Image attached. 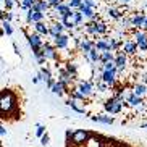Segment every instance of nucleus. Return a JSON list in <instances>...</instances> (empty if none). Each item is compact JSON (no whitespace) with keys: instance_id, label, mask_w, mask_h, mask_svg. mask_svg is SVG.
<instances>
[{"instance_id":"a18cd8bd","label":"nucleus","mask_w":147,"mask_h":147,"mask_svg":"<svg viewBox=\"0 0 147 147\" xmlns=\"http://www.w3.org/2000/svg\"><path fill=\"white\" fill-rule=\"evenodd\" d=\"M144 82H147V74H146V76H144Z\"/></svg>"},{"instance_id":"b1692460","label":"nucleus","mask_w":147,"mask_h":147,"mask_svg":"<svg viewBox=\"0 0 147 147\" xmlns=\"http://www.w3.org/2000/svg\"><path fill=\"white\" fill-rule=\"evenodd\" d=\"M133 26H136V28H141V26H144V21H146V16L144 15H138V16H134L133 20Z\"/></svg>"},{"instance_id":"de8ad7c7","label":"nucleus","mask_w":147,"mask_h":147,"mask_svg":"<svg viewBox=\"0 0 147 147\" xmlns=\"http://www.w3.org/2000/svg\"><path fill=\"white\" fill-rule=\"evenodd\" d=\"M142 126H144V128H147V123H146V125H142Z\"/></svg>"},{"instance_id":"cd10ccee","label":"nucleus","mask_w":147,"mask_h":147,"mask_svg":"<svg viewBox=\"0 0 147 147\" xmlns=\"http://www.w3.org/2000/svg\"><path fill=\"white\" fill-rule=\"evenodd\" d=\"M107 32V26L104 23H95V34H104Z\"/></svg>"},{"instance_id":"c9c22d12","label":"nucleus","mask_w":147,"mask_h":147,"mask_svg":"<svg viewBox=\"0 0 147 147\" xmlns=\"http://www.w3.org/2000/svg\"><path fill=\"white\" fill-rule=\"evenodd\" d=\"M40 142H42V146H49V142H50V136L45 133L42 138H40Z\"/></svg>"},{"instance_id":"1a4fd4ad","label":"nucleus","mask_w":147,"mask_h":147,"mask_svg":"<svg viewBox=\"0 0 147 147\" xmlns=\"http://www.w3.org/2000/svg\"><path fill=\"white\" fill-rule=\"evenodd\" d=\"M63 29H65V24L63 23H53L52 26H50V36H53V37H57V36H60L61 32H63Z\"/></svg>"},{"instance_id":"a878e982","label":"nucleus","mask_w":147,"mask_h":147,"mask_svg":"<svg viewBox=\"0 0 147 147\" xmlns=\"http://www.w3.org/2000/svg\"><path fill=\"white\" fill-rule=\"evenodd\" d=\"M108 15H110L112 18H115V20H121V18H123V13H121L120 10H115V8L108 10Z\"/></svg>"},{"instance_id":"c03bdc74","label":"nucleus","mask_w":147,"mask_h":147,"mask_svg":"<svg viewBox=\"0 0 147 147\" xmlns=\"http://www.w3.org/2000/svg\"><path fill=\"white\" fill-rule=\"evenodd\" d=\"M142 28H144V29H147V18H146V21H144V26Z\"/></svg>"},{"instance_id":"09e8293b","label":"nucleus","mask_w":147,"mask_h":147,"mask_svg":"<svg viewBox=\"0 0 147 147\" xmlns=\"http://www.w3.org/2000/svg\"><path fill=\"white\" fill-rule=\"evenodd\" d=\"M146 8H147V5H146Z\"/></svg>"},{"instance_id":"49530a36","label":"nucleus","mask_w":147,"mask_h":147,"mask_svg":"<svg viewBox=\"0 0 147 147\" xmlns=\"http://www.w3.org/2000/svg\"><path fill=\"white\" fill-rule=\"evenodd\" d=\"M121 2H125V3H128V2H131V0H121Z\"/></svg>"},{"instance_id":"6e6552de","label":"nucleus","mask_w":147,"mask_h":147,"mask_svg":"<svg viewBox=\"0 0 147 147\" xmlns=\"http://www.w3.org/2000/svg\"><path fill=\"white\" fill-rule=\"evenodd\" d=\"M115 63H117V66H118V71L120 73H123V69H125V66H126V55L123 52H120L117 57H115Z\"/></svg>"},{"instance_id":"4be33fe9","label":"nucleus","mask_w":147,"mask_h":147,"mask_svg":"<svg viewBox=\"0 0 147 147\" xmlns=\"http://www.w3.org/2000/svg\"><path fill=\"white\" fill-rule=\"evenodd\" d=\"M100 61H102V63H107V61H115L113 53L110 52V50H104V52L100 53Z\"/></svg>"},{"instance_id":"4c0bfd02","label":"nucleus","mask_w":147,"mask_h":147,"mask_svg":"<svg viewBox=\"0 0 147 147\" xmlns=\"http://www.w3.org/2000/svg\"><path fill=\"white\" fill-rule=\"evenodd\" d=\"M138 49L139 50H142V52H147V40H144V42H138Z\"/></svg>"},{"instance_id":"58836bf2","label":"nucleus","mask_w":147,"mask_h":147,"mask_svg":"<svg viewBox=\"0 0 147 147\" xmlns=\"http://www.w3.org/2000/svg\"><path fill=\"white\" fill-rule=\"evenodd\" d=\"M49 3L52 5V7H57V5H60L61 2H63V0H47Z\"/></svg>"},{"instance_id":"4468645a","label":"nucleus","mask_w":147,"mask_h":147,"mask_svg":"<svg viewBox=\"0 0 147 147\" xmlns=\"http://www.w3.org/2000/svg\"><path fill=\"white\" fill-rule=\"evenodd\" d=\"M79 11H82V15L86 18H91V20H95V13H94V10L91 8V7H87L84 2H82V5L79 7Z\"/></svg>"},{"instance_id":"5701e85b","label":"nucleus","mask_w":147,"mask_h":147,"mask_svg":"<svg viewBox=\"0 0 147 147\" xmlns=\"http://www.w3.org/2000/svg\"><path fill=\"white\" fill-rule=\"evenodd\" d=\"M95 49H97V50H102V52H104V50H112L110 45H108V42H107V39L97 40V42H95Z\"/></svg>"},{"instance_id":"2eb2a0df","label":"nucleus","mask_w":147,"mask_h":147,"mask_svg":"<svg viewBox=\"0 0 147 147\" xmlns=\"http://www.w3.org/2000/svg\"><path fill=\"white\" fill-rule=\"evenodd\" d=\"M128 104L133 105V107H139V105H142V99H141V95L131 92L129 97H128Z\"/></svg>"},{"instance_id":"a19ab883","label":"nucleus","mask_w":147,"mask_h":147,"mask_svg":"<svg viewBox=\"0 0 147 147\" xmlns=\"http://www.w3.org/2000/svg\"><path fill=\"white\" fill-rule=\"evenodd\" d=\"M3 3H5V7L10 10L11 7H13V0H3Z\"/></svg>"},{"instance_id":"ea45409f","label":"nucleus","mask_w":147,"mask_h":147,"mask_svg":"<svg viewBox=\"0 0 147 147\" xmlns=\"http://www.w3.org/2000/svg\"><path fill=\"white\" fill-rule=\"evenodd\" d=\"M84 3H86L87 7H91V8H94L95 5H97V3L94 2V0H84Z\"/></svg>"},{"instance_id":"c85d7f7f","label":"nucleus","mask_w":147,"mask_h":147,"mask_svg":"<svg viewBox=\"0 0 147 147\" xmlns=\"http://www.w3.org/2000/svg\"><path fill=\"white\" fill-rule=\"evenodd\" d=\"M82 11H74V15H73V20H74V23H76V26H79L82 23Z\"/></svg>"},{"instance_id":"37998d69","label":"nucleus","mask_w":147,"mask_h":147,"mask_svg":"<svg viewBox=\"0 0 147 147\" xmlns=\"http://www.w3.org/2000/svg\"><path fill=\"white\" fill-rule=\"evenodd\" d=\"M0 133H2V136H5V133H7V131H5V128H3V126L0 128Z\"/></svg>"},{"instance_id":"f257e3e1","label":"nucleus","mask_w":147,"mask_h":147,"mask_svg":"<svg viewBox=\"0 0 147 147\" xmlns=\"http://www.w3.org/2000/svg\"><path fill=\"white\" fill-rule=\"evenodd\" d=\"M104 107H105V110L110 112V113H120L121 108H123V100H118L117 97H115V99H108Z\"/></svg>"},{"instance_id":"393cba45","label":"nucleus","mask_w":147,"mask_h":147,"mask_svg":"<svg viewBox=\"0 0 147 147\" xmlns=\"http://www.w3.org/2000/svg\"><path fill=\"white\" fill-rule=\"evenodd\" d=\"M133 92L138 95H144L147 92V86L146 84H136V86L133 87Z\"/></svg>"},{"instance_id":"a211bd4d","label":"nucleus","mask_w":147,"mask_h":147,"mask_svg":"<svg viewBox=\"0 0 147 147\" xmlns=\"http://www.w3.org/2000/svg\"><path fill=\"white\" fill-rule=\"evenodd\" d=\"M61 23H63L65 28L69 29V31L76 26V23H74V20H73V15H69V16H61Z\"/></svg>"},{"instance_id":"6ab92c4d","label":"nucleus","mask_w":147,"mask_h":147,"mask_svg":"<svg viewBox=\"0 0 147 147\" xmlns=\"http://www.w3.org/2000/svg\"><path fill=\"white\" fill-rule=\"evenodd\" d=\"M65 87H66V84H65L63 81H60V79H58V82H55V84H53L52 92H53V94H58V95H63Z\"/></svg>"},{"instance_id":"423d86ee","label":"nucleus","mask_w":147,"mask_h":147,"mask_svg":"<svg viewBox=\"0 0 147 147\" xmlns=\"http://www.w3.org/2000/svg\"><path fill=\"white\" fill-rule=\"evenodd\" d=\"M118 69H115V71H105L104 69V73H102V81L107 82L108 86H113L115 84V74H117Z\"/></svg>"},{"instance_id":"7c9ffc66","label":"nucleus","mask_w":147,"mask_h":147,"mask_svg":"<svg viewBox=\"0 0 147 147\" xmlns=\"http://www.w3.org/2000/svg\"><path fill=\"white\" fill-rule=\"evenodd\" d=\"M107 86H108L107 82L99 81V82H97V91H99V92H105V91H107Z\"/></svg>"},{"instance_id":"9d476101","label":"nucleus","mask_w":147,"mask_h":147,"mask_svg":"<svg viewBox=\"0 0 147 147\" xmlns=\"http://www.w3.org/2000/svg\"><path fill=\"white\" fill-rule=\"evenodd\" d=\"M78 44H79V49H81L84 53H87L91 49L95 47V42H91V40H87V39H82V40L78 39Z\"/></svg>"},{"instance_id":"f8f14e48","label":"nucleus","mask_w":147,"mask_h":147,"mask_svg":"<svg viewBox=\"0 0 147 147\" xmlns=\"http://www.w3.org/2000/svg\"><path fill=\"white\" fill-rule=\"evenodd\" d=\"M136 50H138V42H131V40H128V42L123 44V52L128 53V55H133Z\"/></svg>"},{"instance_id":"bb28decb","label":"nucleus","mask_w":147,"mask_h":147,"mask_svg":"<svg viewBox=\"0 0 147 147\" xmlns=\"http://www.w3.org/2000/svg\"><path fill=\"white\" fill-rule=\"evenodd\" d=\"M134 37H136V42H144V40H147V34L146 32H139V31H134Z\"/></svg>"},{"instance_id":"c756f323","label":"nucleus","mask_w":147,"mask_h":147,"mask_svg":"<svg viewBox=\"0 0 147 147\" xmlns=\"http://www.w3.org/2000/svg\"><path fill=\"white\" fill-rule=\"evenodd\" d=\"M3 31L7 32V36H11V34H13V28H11L10 21H3Z\"/></svg>"},{"instance_id":"7ed1b4c3","label":"nucleus","mask_w":147,"mask_h":147,"mask_svg":"<svg viewBox=\"0 0 147 147\" xmlns=\"http://www.w3.org/2000/svg\"><path fill=\"white\" fill-rule=\"evenodd\" d=\"M87 139H89V133L86 129H76L73 133V136H71V141L74 144H82V142H86Z\"/></svg>"},{"instance_id":"f03ea898","label":"nucleus","mask_w":147,"mask_h":147,"mask_svg":"<svg viewBox=\"0 0 147 147\" xmlns=\"http://www.w3.org/2000/svg\"><path fill=\"white\" fill-rule=\"evenodd\" d=\"M0 107H2V112H8L10 108H11V105H13V95L10 94L8 91H3L2 92V97H0Z\"/></svg>"},{"instance_id":"0eeeda50","label":"nucleus","mask_w":147,"mask_h":147,"mask_svg":"<svg viewBox=\"0 0 147 147\" xmlns=\"http://www.w3.org/2000/svg\"><path fill=\"white\" fill-rule=\"evenodd\" d=\"M53 42H55V47H58V49H66V45H68V40H69V37L68 36H65V34H60V36H57V37H53Z\"/></svg>"},{"instance_id":"20e7f679","label":"nucleus","mask_w":147,"mask_h":147,"mask_svg":"<svg viewBox=\"0 0 147 147\" xmlns=\"http://www.w3.org/2000/svg\"><path fill=\"white\" fill-rule=\"evenodd\" d=\"M29 45L32 47V50H39V49H42L44 45H42V40H40V37L37 34H31L29 37Z\"/></svg>"},{"instance_id":"79ce46f5","label":"nucleus","mask_w":147,"mask_h":147,"mask_svg":"<svg viewBox=\"0 0 147 147\" xmlns=\"http://www.w3.org/2000/svg\"><path fill=\"white\" fill-rule=\"evenodd\" d=\"M53 84H55V82H53V79H49V81H47V87H50V89L53 87Z\"/></svg>"},{"instance_id":"ddd939ff","label":"nucleus","mask_w":147,"mask_h":147,"mask_svg":"<svg viewBox=\"0 0 147 147\" xmlns=\"http://www.w3.org/2000/svg\"><path fill=\"white\" fill-rule=\"evenodd\" d=\"M55 10L61 15V16H69V15H74L73 11H71V7H69V5L60 3V5H57V7H55Z\"/></svg>"},{"instance_id":"412c9836","label":"nucleus","mask_w":147,"mask_h":147,"mask_svg":"<svg viewBox=\"0 0 147 147\" xmlns=\"http://www.w3.org/2000/svg\"><path fill=\"white\" fill-rule=\"evenodd\" d=\"M92 121H99V123H105V125H112L113 118L112 117H102V115H95V117H92Z\"/></svg>"},{"instance_id":"473e14b6","label":"nucleus","mask_w":147,"mask_h":147,"mask_svg":"<svg viewBox=\"0 0 147 147\" xmlns=\"http://www.w3.org/2000/svg\"><path fill=\"white\" fill-rule=\"evenodd\" d=\"M82 5V0H69V7L71 8H79Z\"/></svg>"},{"instance_id":"f704fd0d","label":"nucleus","mask_w":147,"mask_h":147,"mask_svg":"<svg viewBox=\"0 0 147 147\" xmlns=\"http://www.w3.org/2000/svg\"><path fill=\"white\" fill-rule=\"evenodd\" d=\"M107 42H108V45H110V49H117L118 47V40L117 39H112V37L108 39L107 37Z\"/></svg>"},{"instance_id":"9b49d317","label":"nucleus","mask_w":147,"mask_h":147,"mask_svg":"<svg viewBox=\"0 0 147 147\" xmlns=\"http://www.w3.org/2000/svg\"><path fill=\"white\" fill-rule=\"evenodd\" d=\"M42 52H44V57L49 58V60H55L57 58V53H55V50H53V47L49 45V44H45V45L42 47Z\"/></svg>"},{"instance_id":"e433bc0d","label":"nucleus","mask_w":147,"mask_h":147,"mask_svg":"<svg viewBox=\"0 0 147 147\" xmlns=\"http://www.w3.org/2000/svg\"><path fill=\"white\" fill-rule=\"evenodd\" d=\"M36 134H37V136H39V138H42L44 134H45V126H37V129H36Z\"/></svg>"},{"instance_id":"dca6fc26","label":"nucleus","mask_w":147,"mask_h":147,"mask_svg":"<svg viewBox=\"0 0 147 147\" xmlns=\"http://www.w3.org/2000/svg\"><path fill=\"white\" fill-rule=\"evenodd\" d=\"M79 92H82L84 95H91L92 94V86H91V82H87V81H81L79 82Z\"/></svg>"},{"instance_id":"2f4dec72","label":"nucleus","mask_w":147,"mask_h":147,"mask_svg":"<svg viewBox=\"0 0 147 147\" xmlns=\"http://www.w3.org/2000/svg\"><path fill=\"white\" fill-rule=\"evenodd\" d=\"M66 69H68L73 76H76V73H78V69H76V65H74V63H68V65H66Z\"/></svg>"},{"instance_id":"39448f33","label":"nucleus","mask_w":147,"mask_h":147,"mask_svg":"<svg viewBox=\"0 0 147 147\" xmlns=\"http://www.w3.org/2000/svg\"><path fill=\"white\" fill-rule=\"evenodd\" d=\"M84 100H78V99H69L66 104L69 105V107L73 108V110H76L78 113H84L86 112V108H84V105H79V104H82Z\"/></svg>"},{"instance_id":"f3484780","label":"nucleus","mask_w":147,"mask_h":147,"mask_svg":"<svg viewBox=\"0 0 147 147\" xmlns=\"http://www.w3.org/2000/svg\"><path fill=\"white\" fill-rule=\"evenodd\" d=\"M86 58L87 60H91V61H94V63H97V61L100 60V53L97 52V49H91V50H89V52L86 53Z\"/></svg>"},{"instance_id":"aec40b11","label":"nucleus","mask_w":147,"mask_h":147,"mask_svg":"<svg viewBox=\"0 0 147 147\" xmlns=\"http://www.w3.org/2000/svg\"><path fill=\"white\" fill-rule=\"evenodd\" d=\"M34 28H36V31H37L39 34H44V36L50 34V28H47V26H45V24H44L42 21H39V23H34Z\"/></svg>"},{"instance_id":"72a5a7b5","label":"nucleus","mask_w":147,"mask_h":147,"mask_svg":"<svg viewBox=\"0 0 147 147\" xmlns=\"http://www.w3.org/2000/svg\"><path fill=\"white\" fill-rule=\"evenodd\" d=\"M40 71H42V74L45 76V81H49V79H52V73H50V69H49V68H42Z\"/></svg>"}]
</instances>
